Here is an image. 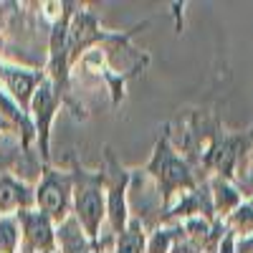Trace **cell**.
Segmentation results:
<instances>
[{
	"instance_id": "obj_9",
	"label": "cell",
	"mask_w": 253,
	"mask_h": 253,
	"mask_svg": "<svg viewBox=\"0 0 253 253\" xmlns=\"http://www.w3.org/2000/svg\"><path fill=\"white\" fill-rule=\"evenodd\" d=\"M147 251V238L139 220H129L126 228L117 238V251L114 253H144Z\"/></svg>"
},
{
	"instance_id": "obj_7",
	"label": "cell",
	"mask_w": 253,
	"mask_h": 253,
	"mask_svg": "<svg viewBox=\"0 0 253 253\" xmlns=\"http://www.w3.org/2000/svg\"><path fill=\"white\" fill-rule=\"evenodd\" d=\"M0 76H3L5 89L10 91V96H13V101L18 104V107H31V99H33V91L41 84V76L33 74V71L8 69V66L0 69Z\"/></svg>"
},
{
	"instance_id": "obj_3",
	"label": "cell",
	"mask_w": 253,
	"mask_h": 253,
	"mask_svg": "<svg viewBox=\"0 0 253 253\" xmlns=\"http://www.w3.org/2000/svg\"><path fill=\"white\" fill-rule=\"evenodd\" d=\"M150 172L157 177L162 193H165V200L170 198L175 190H187L193 187V177H190V170L187 165L167 147V142H160L157 150H155V157L150 162Z\"/></svg>"
},
{
	"instance_id": "obj_2",
	"label": "cell",
	"mask_w": 253,
	"mask_h": 253,
	"mask_svg": "<svg viewBox=\"0 0 253 253\" xmlns=\"http://www.w3.org/2000/svg\"><path fill=\"white\" fill-rule=\"evenodd\" d=\"M36 208L43 213L53 225H61L66 218H71V200H74V177L56 170H46L43 180L36 187Z\"/></svg>"
},
{
	"instance_id": "obj_1",
	"label": "cell",
	"mask_w": 253,
	"mask_h": 253,
	"mask_svg": "<svg viewBox=\"0 0 253 253\" xmlns=\"http://www.w3.org/2000/svg\"><path fill=\"white\" fill-rule=\"evenodd\" d=\"M74 218L89 243H96L101 220L107 218V185L104 172L76 170L74 175Z\"/></svg>"
},
{
	"instance_id": "obj_5",
	"label": "cell",
	"mask_w": 253,
	"mask_h": 253,
	"mask_svg": "<svg viewBox=\"0 0 253 253\" xmlns=\"http://www.w3.org/2000/svg\"><path fill=\"white\" fill-rule=\"evenodd\" d=\"M15 218L20 225V233H23L26 253H53L56 228L43 213H38V210H20Z\"/></svg>"
},
{
	"instance_id": "obj_11",
	"label": "cell",
	"mask_w": 253,
	"mask_h": 253,
	"mask_svg": "<svg viewBox=\"0 0 253 253\" xmlns=\"http://www.w3.org/2000/svg\"><path fill=\"white\" fill-rule=\"evenodd\" d=\"M233 225L241 230L243 236H251L253 233V200H248V203H243V205L236 208Z\"/></svg>"
},
{
	"instance_id": "obj_10",
	"label": "cell",
	"mask_w": 253,
	"mask_h": 253,
	"mask_svg": "<svg viewBox=\"0 0 253 253\" xmlns=\"http://www.w3.org/2000/svg\"><path fill=\"white\" fill-rule=\"evenodd\" d=\"M20 243V225L15 215H0V253H15Z\"/></svg>"
},
{
	"instance_id": "obj_4",
	"label": "cell",
	"mask_w": 253,
	"mask_h": 253,
	"mask_svg": "<svg viewBox=\"0 0 253 253\" xmlns=\"http://www.w3.org/2000/svg\"><path fill=\"white\" fill-rule=\"evenodd\" d=\"M112 172H104V185H107V218L112 230L119 236L126 228L129 218H126V190H129V175L114 162L112 155H107Z\"/></svg>"
},
{
	"instance_id": "obj_6",
	"label": "cell",
	"mask_w": 253,
	"mask_h": 253,
	"mask_svg": "<svg viewBox=\"0 0 253 253\" xmlns=\"http://www.w3.org/2000/svg\"><path fill=\"white\" fill-rule=\"evenodd\" d=\"M56 107H58V94L53 89L51 81H41L38 89L33 91V99H31V112H33V119H36V129H38V139H41V152L48 160V129H51V122H53V114H56Z\"/></svg>"
},
{
	"instance_id": "obj_8",
	"label": "cell",
	"mask_w": 253,
	"mask_h": 253,
	"mask_svg": "<svg viewBox=\"0 0 253 253\" xmlns=\"http://www.w3.org/2000/svg\"><path fill=\"white\" fill-rule=\"evenodd\" d=\"M31 205H36V198L26 182H18L10 175L0 177V215H8L13 210H31Z\"/></svg>"
}]
</instances>
